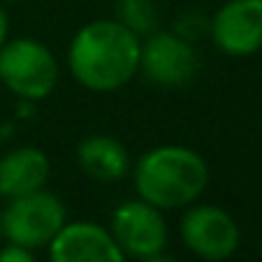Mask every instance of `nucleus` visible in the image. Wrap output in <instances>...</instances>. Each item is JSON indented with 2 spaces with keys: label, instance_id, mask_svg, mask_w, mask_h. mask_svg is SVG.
I'll return each mask as SVG.
<instances>
[{
  "label": "nucleus",
  "instance_id": "nucleus-1",
  "mask_svg": "<svg viewBox=\"0 0 262 262\" xmlns=\"http://www.w3.org/2000/svg\"><path fill=\"white\" fill-rule=\"evenodd\" d=\"M142 41L121 21H93L70 44L72 77L88 90L108 93L126 85L139 70Z\"/></svg>",
  "mask_w": 262,
  "mask_h": 262
},
{
  "label": "nucleus",
  "instance_id": "nucleus-2",
  "mask_svg": "<svg viewBox=\"0 0 262 262\" xmlns=\"http://www.w3.org/2000/svg\"><path fill=\"white\" fill-rule=\"evenodd\" d=\"M134 185L137 193L162 208H180L206 190L208 185V167L203 157L188 147H157L147 152L134 170Z\"/></svg>",
  "mask_w": 262,
  "mask_h": 262
},
{
  "label": "nucleus",
  "instance_id": "nucleus-3",
  "mask_svg": "<svg viewBox=\"0 0 262 262\" xmlns=\"http://www.w3.org/2000/svg\"><path fill=\"white\" fill-rule=\"evenodd\" d=\"M0 80L24 100H41L57 88L59 67L44 44L24 36L0 47Z\"/></svg>",
  "mask_w": 262,
  "mask_h": 262
},
{
  "label": "nucleus",
  "instance_id": "nucleus-4",
  "mask_svg": "<svg viewBox=\"0 0 262 262\" xmlns=\"http://www.w3.org/2000/svg\"><path fill=\"white\" fill-rule=\"evenodd\" d=\"M0 226L13 244H21L26 249L49 247L54 234L64 226V206L54 193L39 188L26 195L11 198L0 216Z\"/></svg>",
  "mask_w": 262,
  "mask_h": 262
},
{
  "label": "nucleus",
  "instance_id": "nucleus-5",
  "mask_svg": "<svg viewBox=\"0 0 262 262\" xmlns=\"http://www.w3.org/2000/svg\"><path fill=\"white\" fill-rule=\"evenodd\" d=\"M111 234L123 257L157 259L167 247V224L157 206L142 201H128L113 211Z\"/></svg>",
  "mask_w": 262,
  "mask_h": 262
},
{
  "label": "nucleus",
  "instance_id": "nucleus-6",
  "mask_svg": "<svg viewBox=\"0 0 262 262\" xmlns=\"http://www.w3.org/2000/svg\"><path fill=\"white\" fill-rule=\"evenodd\" d=\"M185 247L203 259H226L239 247L236 221L219 206H195L180 221Z\"/></svg>",
  "mask_w": 262,
  "mask_h": 262
},
{
  "label": "nucleus",
  "instance_id": "nucleus-7",
  "mask_svg": "<svg viewBox=\"0 0 262 262\" xmlns=\"http://www.w3.org/2000/svg\"><path fill=\"white\" fill-rule=\"evenodd\" d=\"M213 44L229 57H249L262 49V0H229L211 24Z\"/></svg>",
  "mask_w": 262,
  "mask_h": 262
},
{
  "label": "nucleus",
  "instance_id": "nucleus-8",
  "mask_svg": "<svg viewBox=\"0 0 262 262\" xmlns=\"http://www.w3.org/2000/svg\"><path fill=\"white\" fill-rule=\"evenodd\" d=\"M139 67L152 82L165 85V88H178L195 77L198 57L185 36L160 31V34H152L147 44L142 47Z\"/></svg>",
  "mask_w": 262,
  "mask_h": 262
},
{
  "label": "nucleus",
  "instance_id": "nucleus-9",
  "mask_svg": "<svg viewBox=\"0 0 262 262\" xmlns=\"http://www.w3.org/2000/svg\"><path fill=\"white\" fill-rule=\"evenodd\" d=\"M49 257L54 262H121L123 252L118 249L113 234L103 226L90 221H64L49 242Z\"/></svg>",
  "mask_w": 262,
  "mask_h": 262
},
{
  "label": "nucleus",
  "instance_id": "nucleus-10",
  "mask_svg": "<svg viewBox=\"0 0 262 262\" xmlns=\"http://www.w3.org/2000/svg\"><path fill=\"white\" fill-rule=\"evenodd\" d=\"M49 178V160L41 149L18 147L0 157V195L16 198L44 188Z\"/></svg>",
  "mask_w": 262,
  "mask_h": 262
},
{
  "label": "nucleus",
  "instance_id": "nucleus-11",
  "mask_svg": "<svg viewBox=\"0 0 262 262\" xmlns=\"http://www.w3.org/2000/svg\"><path fill=\"white\" fill-rule=\"evenodd\" d=\"M77 165L98 183H116L128 172V155L121 142L105 134H93L77 147Z\"/></svg>",
  "mask_w": 262,
  "mask_h": 262
},
{
  "label": "nucleus",
  "instance_id": "nucleus-12",
  "mask_svg": "<svg viewBox=\"0 0 262 262\" xmlns=\"http://www.w3.org/2000/svg\"><path fill=\"white\" fill-rule=\"evenodd\" d=\"M118 21L137 36L149 34L157 24V11L152 0H118Z\"/></svg>",
  "mask_w": 262,
  "mask_h": 262
},
{
  "label": "nucleus",
  "instance_id": "nucleus-13",
  "mask_svg": "<svg viewBox=\"0 0 262 262\" xmlns=\"http://www.w3.org/2000/svg\"><path fill=\"white\" fill-rule=\"evenodd\" d=\"M0 259H3V262H31L34 259V249H26L21 244L8 242L6 249H0Z\"/></svg>",
  "mask_w": 262,
  "mask_h": 262
},
{
  "label": "nucleus",
  "instance_id": "nucleus-14",
  "mask_svg": "<svg viewBox=\"0 0 262 262\" xmlns=\"http://www.w3.org/2000/svg\"><path fill=\"white\" fill-rule=\"evenodd\" d=\"M6 39H8V16H6L3 6H0V47L6 44Z\"/></svg>",
  "mask_w": 262,
  "mask_h": 262
},
{
  "label": "nucleus",
  "instance_id": "nucleus-15",
  "mask_svg": "<svg viewBox=\"0 0 262 262\" xmlns=\"http://www.w3.org/2000/svg\"><path fill=\"white\" fill-rule=\"evenodd\" d=\"M0 234H3V226H0Z\"/></svg>",
  "mask_w": 262,
  "mask_h": 262
}]
</instances>
